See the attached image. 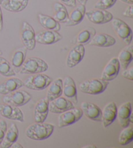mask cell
Returning <instances> with one entry per match:
<instances>
[{"mask_svg":"<svg viewBox=\"0 0 133 148\" xmlns=\"http://www.w3.org/2000/svg\"><path fill=\"white\" fill-rule=\"evenodd\" d=\"M54 125L48 123H37L31 125L25 130V135L34 140H43L52 134Z\"/></svg>","mask_w":133,"mask_h":148,"instance_id":"cell-1","label":"cell"},{"mask_svg":"<svg viewBox=\"0 0 133 148\" xmlns=\"http://www.w3.org/2000/svg\"><path fill=\"white\" fill-rule=\"evenodd\" d=\"M48 65L45 61L40 58L32 57L25 60L16 73L22 75H32L45 72L48 70Z\"/></svg>","mask_w":133,"mask_h":148,"instance_id":"cell-2","label":"cell"},{"mask_svg":"<svg viewBox=\"0 0 133 148\" xmlns=\"http://www.w3.org/2000/svg\"><path fill=\"white\" fill-rule=\"evenodd\" d=\"M52 82V78L41 73L29 75L23 81V84L30 90L40 91L47 88Z\"/></svg>","mask_w":133,"mask_h":148,"instance_id":"cell-3","label":"cell"},{"mask_svg":"<svg viewBox=\"0 0 133 148\" xmlns=\"http://www.w3.org/2000/svg\"><path fill=\"white\" fill-rule=\"evenodd\" d=\"M109 85V82L101 78H92L79 84V90L84 93L98 95L103 93Z\"/></svg>","mask_w":133,"mask_h":148,"instance_id":"cell-4","label":"cell"},{"mask_svg":"<svg viewBox=\"0 0 133 148\" xmlns=\"http://www.w3.org/2000/svg\"><path fill=\"white\" fill-rule=\"evenodd\" d=\"M31 99L32 96L29 93L18 89V90L4 95L2 101L4 103L19 107L24 106L29 103Z\"/></svg>","mask_w":133,"mask_h":148,"instance_id":"cell-5","label":"cell"},{"mask_svg":"<svg viewBox=\"0 0 133 148\" xmlns=\"http://www.w3.org/2000/svg\"><path fill=\"white\" fill-rule=\"evenodd\" d=\"M112 25L116 34L125 45H129L132 39V32L126 23L119 18H112Z\"/></svg>","mask_w":133,"mask_h":148,"instance_id":"cell-6","label":"cell"},{"mask_svg":"<svg viewBox=\"0 0 133 148\" xmlns=\"http://www.w3.org/2000/svg\"><path fill=\"white\" fill-rule=\"evenodd\" d=\"M83 112L81 108H75L68 110L59 114L57 119V125L59 128H62L76 123L83 116Z\"/></svg>","mask_w":133,"mask_h":148,"instance_id":"cell-7","label":"cell"},{"mask_svg":"<svg viewBox=\"0 0 133 148\" xmlns=\"http://www.w3.org/2000/svg\"><path fill=\"white\" fill-rule=\"evenodd\" d=\"M35 32L33 27L27 22H23L20 30V38L27 50H33L35 48L36 39Z\"/></svg>","mask_w":133,"mask_h":148,"instance_id":"cell-8","label":"cell"},{"mask_svg":"<svg viewBox=\"0 0 133 148\" xmlns=\"http://www.w3.org/2000/svg\"><path fill=\"white\" fill-rule=\"evenodd\" d=\"M85 15L89 21L95 24L101 25L111 22L113 15L107 10L94 9L86 11Z\"/></svg>","mask_w":133,"mask_h":148,"instance_id":"cell-9","label":"cell"},{"mask_svg":"<svg viewBox=\"0 0 133 148\" xmlns=\"http://www.w3.org/2000/svg\"><path fill=\"white\" fill-rule=\"evenodd\" d=\"M132 108L130 102H125L119 106L117 109V121L119 125L123 128L129 126L132 123V116L131 115Z\"/></svg>","mask_w":133,"mask_h":148,"instance_id":"cell-10","label":"cell"},{"mask_svg":"<svg viewBox=\"0 0 133 148\" xmlns=\"http://www.w3.org/2000/svg\"><path fill=\"white\" fill-rule=\"evenodd\" d=\"M0 115L5 118L20 122L24 121V116L18 107L6 103L0 104Z\"/></svg>","mask_w":133,"mask_h":148,"instance_id":"cell-11","label":"cell"},{"mask_svg":"<svg viewBox=\"0 0 133 148\" xmlns=\"http://www.w3.org/2000/svg\"><path fill=\"white\" fill-rule=\"evenodd\" d=\"M85 53L83 45L77 44L71 48L66 58V65L69 68H73L83 60Z\"/></svg>","mask_w":133,"mask_h":148,"instance_id":"cell-12","label":"cell"},{"mask_svg":"<svg viewBox=\"0 0 133 148\" xmlns=\"http://www.w3.org/2000/svg\"><path fill=\"white\" fill-rule=\"evenodd\" d=\"M72 102L63 97H58L49 102L48 108L49 111L54 114H60L68 110L74 108Z\"/></svg>","mask_w":133,"mask_h":148,"instance_id":"cell-13","label":"cell"},{"mask_svg":"<svg viewBox=\"0 0 133 148\" xmlns=\"http://www.w3.org/2000/svg\"><path fill=\"white\" fill-rule=\"evenodd\" d=\"M62 39V35L57 32L44 29L38 32L35 35L36 42L42 45H52L59 41Z\"/></svg>","mask_w":133,"mask_h":148,"instance_id":"cell-14","label":"cell"},{"mask_svg":"<svg viewBox=\"0 0 133 148\" xmlns=\"http://www.w3.org/2000/svg\"><path fill=\"white\" fill-rule=\"evenodd\" d=\"M119 69L120 66L117 58H112L104 67L101 78L107 82L113 80L118 75Z\"/></svg>","mask_w":133,"mask_h":148,"instance_id":"cell-15","label":"cell"},{"mask_svg":"<svg viewBox=\"0 0 133 148\" xmlns=\"http://www.w3.org/2000/svg\"><path fill=\"white\" fill-rule=\"evenodd\" d=\"M81 110L83 114L91 120L96 121H101L102 111L94 103L90 102H83L81 104Z\"/></svg>","mask_w":133,"mask_h":148,"instance_id":"cell-16","label":"cell"},{"mask_svg":"<svg viewBox=\"0 0 133 148\" xmlns=\"http://www.w3.org/2000/svg\"><path fill=\"white\" fill-rule=\"evenodd\" d=\"M62 94L73 103L77 104V93L74 80L70 76H66L62 80Z\"/></svg>","mask_w":133,"mask_h":148,"instance_id":"cell-17","label":"cell"},{"mask_svg":"<svg viewBox=\"0 0 133 148\" xmlns=\"http://www.w3.org/2000/svg\"><path fill=\"white\" fill-rule=\"evenodd\" d=\"M48 104L49 101L46 97L41 99L36 103L33 112V117L35 122L42 123L45 121L49 113Z\"/></svg>","mask_w":133,"mask_h":148,"instance_id":"cell-18","label":"cell"},{"mask_svg":"<svg viewBox=\"0 0 133 148\" xmlns=\"http://www.w3.org/2000/svg\"><path fill=\"white\" fill-rule=\"evenodd\" d=\"M117 106L114 102H110L105 106L102 111L101 122L104 127H107L113 123L116 119Z\"/></svg>","mask_w":133,"mask_h":148,"instance_id":"cell-19","label":"cell"},{"mask_svg":"<svg viewBox=\"0 0 133 148\" xmlns=\"http://www.w3.org/2000/svg\"><path fill=\"white\" fill-rule=\"evenodd\" d=\"M116 43V39L109 34L104 33L96 34L88 43L90 46L98 47H110Z\"/></svg>","mask_w":133,"mask_h":148,"instance_id":"cell-20","label":"cell"},{"mask_svg":"<svg viewBox=\"0 0 133 148\" xmlns=\"http://www.w3.org/2000/svg\"><path fill=\"white\" fill-rule=\"evenodd\" d=\"M86 7L84 5H76L69 14L68 22L65 23L66 26H74L81 23L85 16Z\"/></svg>","mask_w":133,"mask_h":148,"instance_id":"cell-21","label":"cell"},{"mask_svg":"<svg viewBox=\"0 0 133 148\" xmlns=\"http://www.w3.org/2000/svg\"><path fill=\"white\" fill-rule=\"evenodd\" d=\"M24 86L23 81L17 78H10L0 83V94L6 95Z\"/></svg>","mask_w":133,"mask_h":148,"instance_id":"cell-22","label":"cell"},{"mask_svg":"<svg viewBox=\"0 0 133 148\" xmlns=\"http://www.w3.org/2000/svg\"><path fill=\"white\" fill-rule=\"evenodd\" d=\"M29 1V0H3L0 4L7 11L19 12L26 8Z\"/></svg>","mask_w":133,"mask_h":148,"instance_id":"cell-23","label":"cell"},{"mask_svg":"<svg viewBox=\"0 0 133 148\" xmlns=\"http://www.w3.org/2000/svg\"><path fill=\"white\" fill-rule=\"evenodd\" d=\"M19 132L16 124L11 123L9 129H7L3 140L1 143V146L3 148L11 147L12 144L16 142L18 138Z\"/></svg>","mask_w":133,"mask_h":148,"instance_id":"cell-24","label":"cell"},{"mask_svg":"<svg viewBox=\"0 0 133 148\" xmlns=\"http://www.w3.org/2000/svg\"><path fill=\"white\" fill-rule=\"evenodd\" d=\"M27 50V48L24 47L18 48L12 52L11 56L10 63H11L12 68L14 69L15 72H17L24 63V60H25V57H26Z\"/></svg>","mask_w":133,"mask_h":148,"instance_id":"cell-25","label":"cell"},{"mask_svg":"<svg viewBox=\"0 0 133 148\" xmlns=\"http://www.w3.org/2000/svg\"><path fill=\"white\" fill-rule=\"evenodd\" d=\"M48 88L45 97L50 102L62 95V80L61 78H57L55 80L52 81Z\"/></svg>","mask_w":133,"mask_h":148,"instance_id":"cell-26","label":"cell"},{"mask_svg":"<svg viewBox=\"0 0 133 148\" xmlns=\"http://www.w3.org/2000/svg\"><path fill=\"white\" fill-rule=\"evenodd\" d=\"M38 18L40 24L45 29L58 32L61 29L60 23L56 21L52 16L40 13L38 14Z\"/></svg>","mask_w":133,"mask_h":148,"instance_id":"cell-27","label":"cell"},{"mask_svg":"<svg viewBox=\"0 0 133 148\" xmlns=\"http://www.w3.org/2000/svg\"><path fill=\"white\" fill-rule=\"evenodd\" d=\"M117 60L119 63V66L123 69H125L128 67L133 58V48L132 45H129L127 47L124 48L119 52Z\"/></svg>","mask_w":133,"mask_h":148,"instance_id":"cell-28","label":"cell"},{"mask_svg":"<svg viewBox=\"0 0 133 148\" xmlns=\"http://www.w3.org/2000/svg\"><path fill=\"white\" fill-rule=\"evenodd\" d=\"M54 15L53 18L59 23H66L68 20V12L65 5L62 3L56 2L53 5Z\"/></svg>","mask_w":133,"mask_h":148,"instance_id":"cell-29","label":"cell"},{"mask_svg":"<svg viewBox=\"0 0 133 148\" xmlns=\"http://www.w3.org/2000/svg\"><path fill=\"white\" fill-rule=\"evenodd\" d=\"M96 34V29L93 27H89L84 28L81 32L79 33L76 38L75 42L77 44L81 45L88 44Z\"/></svg>","mask_w":133,"mask_h":148,"instance_id":"cell-30","label":"cell"},{"mask_svg":"<svg viewBox=\"0 0 133 148\" xmlns=\"http://www.w3.org/2000/svg\"><path fill=\"white\" fill-rule=\"evenodd\" d=\"M0 74L5 77H11L16 75V72L10 62L1 56H0Z\"/></svg>","mask_w":133,"mask_h":148,"instance_id":"cell-31","label":"cell"},{"mask_svg":"<svg viewBox=\"0 0 133 148\" xmlns=\"http://www.w3.org/2000/svg\"><path fill=\"white\" fill-rule=\"evenodd\" d=\"M133 129L132 127H127L124 128L118 137V142L121 145H126L132 141Z\"/></svg>","mask_w":133,"mask_h":148,"instance_id":"cell-32","label":"cell"},{"mask_svg":"<svg viewBox=\"0 0 133 148\" xmlns=\"http://www.w3.org/2000/svg\"><path fill=\"white\" fill-rule=\"evenodd\" d=\"M117 0H98L94 5V8L107 10L116 3Z\"/></svg>","mask_w":133,"mask_h":148,"instance_id":"cell-33","label":"cell"},{"mask_svg":"<svg viewBox=\"0 0 133 148\" xmlns=\"http://www.w3.org/2000/svg\"><path fill=\"white\" fill-rule=\"evenodd\" d=\"M7 129V125L6 121L3 120V119L0 120V144H1L2 141H3Z\"/></svg>","mask_w":133,"mask_h":148,"instance_id":"cell-34","label":"cell"},{"mask_svg":"<svg viewBox=\"0 0 133 148\" xmlns=\"http://www.w3.org/2000/svg\"><path fill=\"white\" fill-rule=\"evenodd\" d=\"M132 73H133V67H130V68H127L124 69V71L122 72V76H124L125 78L129 80H133L132 76Z\"/></svg>","mask_w":133,"mask_h":148,"instance_id":"cell-35","label":"cell"},{"mask_svg":"<svg viewBox=\"0 0 133 148\" xmlns=\"http://www.w3.org/2000/svg\"><path fill=\"white\" fill-rule=\"evenodd\" d=\"M123 15L124 16L132 18H133V7L132 5H130L129 6L125 8L124 11L123 12Z\"/></svg>","mask_w":133,"mask_h":148,"instance_id":"cell-36","label":"cell"},{"mask_svg":"<svg viewBox=\"0 0 133 148\" xmlns=\"http://www.w3.org/2000/svg\"><path fill=\"white\" fill-rule=\"evenodd\" d=\"M60 1L62 2V4L68 7H75L77 5L76 0H60Z\"/></svg>","mask_w":133,"mask_h":148,"instance_id":"cell-37","label":"cell"},{"mask_svg":"<svg viewBox=\"0 0 133 148\" xmlns=\"http://www.w3.org/2000/svg\"><path fill=\"white\" fill-rule=\"evenodd\" d=\"M3 15H2V11L1 9V6H0V31L3 29Z\"/></svg>","mask_w":133,"mask_h":148,"instance_id":"cell-38","label":"cell"},{"mask_svg":"<svg viewBox=\"0 0 133 148\" xmlns=\"http://www.w3.org/2000/svg\"><path fill=\"white\" fill-rule=\"evenodd\" d=\"M11 147H14V148H23V146L22 145L19 144V143H18L16 142H15L14 143H13V144H12V145L11 146Z\"/></svg>","mask_w":133,"mask_h":148,"instance_id":"cell-39","label":"cell"},{"mask_svg":"<svg viewBox=\"0 0 133 148\" xmlns=\"http://www.w3.org/2000/svg\"><path fill=\"white\" fill-rule=\"evenodd\" d=\"M120 1L124 2V3H127V4H130V5H132L133 3V0H119Z\"/></svg>","mask_w":133,"mask_h":148,"instance_id":"cell-40","label":"cell"},{"mask_svg":"<svg viewBox=\"0 0 133 148\" xmlns=\"http://www.w3.org/2000/svg\"><path fill=\"white\" fill-rule=\"evenodd\" d=\"M76 1L79 2V3L80 4L85 5L86 3H87V1H88V0H76Z\"/></svg>","mask_w":133,"mask_h":148,"instance_id":"cell-41","label":"cell"},{"mask_svg":"<svg viewBox=\"0 0 133 148\" xmlns=\"http://www.w3.org/2000/svg\"><path fill=\"white\" fill-rule=\"evenodd\" d=\"M83 148H96V146L93 144H89V145H84V146H83Z\"/></svg>","mask_w":133,"mask_h":148,"instance_id":"cell-42","label":"cell"},{"mask_svg":"<svg viewBox=\"0 0 133 148\" xmlns=\"http://www.w3.org/2000/svg\"><path fill=\"white\" fill-rule=\"evenodd\" d=\"M2 55V52L1 50H0V56H1Z\"/></svg>","mask_w":133,"mask_h":148,"instance_id":"cell-43","label":"cell"},{"mask_svg":"<svg viewBox=\"0 0 133 148\" xmlns=\"http://www.w3.org/2000/svg\"><path fill=\"white\" fill-rule=\"evenodd\" d=\"M3 1V0H0V3H1V1Z\"/></svg>","mask_w":133,"mask_h":148,"instance_id":"cell-44","label":"cell"}]
</instances>
